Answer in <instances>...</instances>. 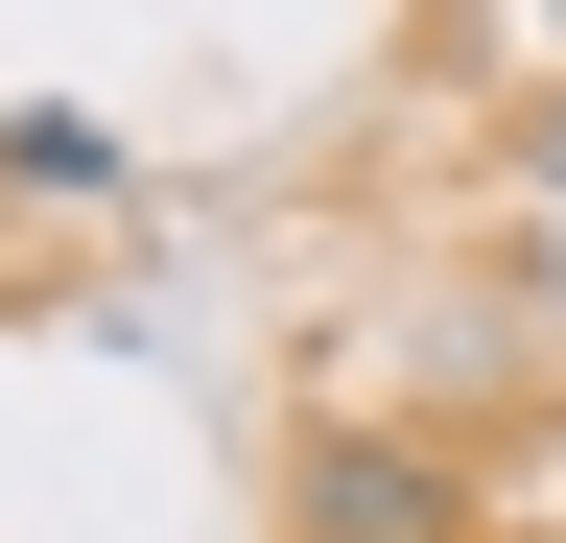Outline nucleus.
Masks as SVG:
<instances>
[{"label":"nucleus","mask_w":566,"mask_h":543,"mask_svg":"<svg viewBox=\"0 0 566 543\" xmlns=\"http://www.w3.org/2000/svg\"><path fill=\"white\" fill-rule=\"evenodd\" d=\"M283 543H472V472L401 426H307L283 449Z\"/></svg>","instance_id":"f257e3e1"},{"label":"nucleus","mask_w":566,"mask_h":543,"mask_svg":"<svg viewBox=\"0 0 566 543\" xmlns=\"http://www.w3.org/2000/svg\"><path fill=\"white\" fill-rule=\"evenodd\" d=\"M0 189H118V143L95 118H0Z\"/></svg>","instance_id":"f03ea898"},{"label":"nucleus","mask_w":566,"mask_h":543,"mask_svg":"<svg viewBox=\"0 0 566 543\" xmlns=\"http://www.w3.org/2000/svg\"><path fill=\"white\" fill-rule=\"evenodd\" d=\"M520 189H566V95H543V143H520Z\"/></svg>","instance_id":"7ed1b4c3"},{"label":"nucleus","mask_w":566,"mask_h":543,"mask_svg":"<svg viewBox=\"0 0 566 543\" xmlns=\"http://www.w3.org/2000/svg\"><path fill=\"white\" fill-rule=\"evenodd\" d=\"M543 48H566V0H543Z\"/></svg>","instance_id":"20e7f679"}]
</instances>
